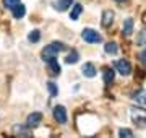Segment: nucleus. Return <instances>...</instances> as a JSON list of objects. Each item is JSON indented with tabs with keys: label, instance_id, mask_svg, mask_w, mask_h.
Instances as JSON below:
<instances>
[{
	"label": "nucleus",
	"instance_id": "nucleus-1",
	"mask_svg": "<svg viewBox=\"0 0 146 138\" xmlns=\"http://www.w3.org/2000/svg\"><path fill=\"white\" fill-rule=\"evenodd\" d=\"M130 117H131V122L138 128H146V111H143L141 107H131Z\"/></svg>",
	"mask_w": 146,
	"mask_h": 138
},
{
	"label": "nucleus",
	"instance_id": "nucleus-2",
	"mask_svg": "<svg viewBox=\"0 0 146 138\" xmlns=\"http://www.w3.org/2000/svg\"><path fill=\"white\" fill-rule=\"evenodd\" d=\"M67 49V46L63 42H50L49 46H46L44 47V50H42V57H47V55H57V54L63 52Z\"/></svg>",
	"mask_w": 146,
	"mask_h": 138
},
{
	"label": "nucleus",
	"instance_id": "nucleus-3",
	"mask_svg": "<svg viewBox=\"0 0 146 138\" xmlns=\"http://www.w3.org/2000/svg\"><path fill=\"white\" fill-rule=\"evenodd\" d=\"M81 37H83L84 42H89V44H98L101 42V34L98 31H94L91 28H84L83 33H81Z\"/></svg>",
	"mask_w": 146,
	"mask_h": 138
},
{
	"label": "nucleus",
	"instance_id": "nucleus-4",
	"mask_svg": "<svg viewBox=\"0 0 146 138\" xmlns=\"http://www.w3.org/2000/svg\"><path fill=\"white\" fill-rule=\"evenodd\" d=\"M42 60L47 64V67H49V72L54 75V76H57V75H60V72H62V68H60V65H58L57 58H55V55H47V57H42Z\"/></svg>",
	"mask_w": 146,
	"mask_h": 138
},
{
	"label": "nucleus",
	"instance_id": "nucleus-5",
	"mask_svg": "<svg viewBox=\"0 0 146 138\" xmlns=\"http://www.w3.org/2000/svg\"><path fill=\"white\" fill-rule=\"evenodd\" d=\"M114 67H115V70H117L122 76H128V75L131 73V65H130L128 60H125V58L117 60V62L114 64Z\"/></svg>",
	"mask_w": 146,
	"mask_h": 138
},
{
	"label": "nucleus",
	"instance_id": "nucleus-6",
	"mask_svg": "<svg viewBox=\"0 0 146 138\" xmlns=\"http://www.w3.org/2000/svg\"><path fill=\"white\" fill-rule=\"evenodd\" d=\"M52 114H54V119H55L58 123H67L68 117H67V111H65L63 106H55L54 111H52Z\"/></svg>",
	"mask_w": 146,
	"mask_h": 138
},
{
	"label": "nucleus",
	"instance_id": "nucleus-7",
	"mask_svg": "<svg viewBox=\"0 0 146 138\" xmlns=\"http://www.w3.org/2000/svg\"><path fill=\"white\" fill-rule=\"evenodd\" d=\"M41 122H42V114L41 112H33V114H29L28 119H26V125L29 128H36Z\"/></svg>",
	"mask_w": 146,
	"mask_h": 138
},
{
	"label": "nucleus",
	"instance_id": "nucleus-8",
	"mask_svg": "<svg viewBox=\"0 0 146 138\" xmlns=\"http://www.w3.org/2000/svg\"><path fill=\"white\" fill-rule=\"evenodd\" d=\"M73 3H75V0H55L52 3V7L57 11H67Z\"/></svg>",
	"mask_w": 146,
	"mask_h": 138
},
{
	"label": "nucleus",
	"instance_id": "nucleus-9",
	"mask_svg": "<svg viewBox=\"0 0 146 138\" xmlns=\"http://www.w3.org/2000/svg\"><path fill=\"white\" fill-rule=\"evenodd\" d=\"M114 16L115 13L112 10H104L102 11V20H101V25L104 28H109L112 23H114Z\"/></svg>",
	"mask_w": 146,
	"mask_h": 138
},
{
	"label": "nucleus",
	"instance_id": "nucleus-10",
	"mask_svg": "<svg viewBox=\"0 0 146 138\" xmlns=\"http://www.w3.org/2000/svg\"><path fill=\"white\" fill-rule=\"evenodd\" d=\"M81 73L86 76V78H94L96 76V67H94L91 62H88V64L83 65V68H81Z\"/></svg>",
	"mask_w": 146,
	"mask_h": 138
},
{
	"label": "nucleus",
	"instance_id": "nucleus-11",
	"mask_svg": "<svg viewBox=\"0 0 146 138\" xmlns=\"http://www.w3.org/2000/svg\"><path fill=\"white\" fill-rule=\"evenodd\" d=\"M11 13H13V18H15V20H21L23 16L26 15V7L20 2V3H18L13 10H11Z\"/></svg>",
	"mask_w": 146,
	"mask_h": 138
},
{
	"label": "nucleus",
	"instance_id": "nucleus-12",
	"mask_svg": "<svg viewBox=\"0 0 146 138\" xmlns=\"http://www.w3.org/2000/svg\"><path fill=\"white\" fill-rule=\"evenodd\" d=\"M102 75H104V83H106V85H110V83L114 81L115 72L112 68H109V67H106V68L102 70Z\"/></svg>",
	"mask_w": 146,
	"mask_h": 138
},
{
	"label": "nucleus",
	"instance_id": "nucleus-13",
	"mask_svg": "<svg viewBox=\"0 0 146 138\" xmlns=\"http://www.w3.org/2000/svg\"><path fill=\"white\" fill-rule=\"evenodd\" d=\"M81 11H83V7L80 5V3H73L72 7V11H70V18H72L73 21H76L81 15Z\"/></svg>",
	"mask_w": 146,
	"mask_h": 138
},
{
	"label": "nucleus",
	"instance_id": "nucleus-14",
	"mask_svg": "<svg viewBox=\"0 0 146 138\" xmlns=\"http://www.w3.org/2000/svg\"><path fill=\"white\" fill-rule=\"evenodd\" d=\"M131 33H133V20L131 18H127L125 23H123V36L130 37Z\"/></svg>",
	"mask_w": 146,
	"mask_h": 138
},
{
	"label": "nucleus",
	"instance_id": "nucleus-15",
	"mask_svg": "<svg viewBox=\"0 0 146 138\" xmlns=\"http://www.w3.org/2000/svg\"><path fill=\"white\" fill-rule=\"evenodd\" d=\"M104 50H106V54H109V55H115V54L119 52V47H117L115 42H107L104 46Z\"/></svg>",
	"mask_w": 146,
	"mask_h": 138
},
{
	"label": "nucleus",
	"instance_id": "nucleus-16",
	"mask_svg": "<svg viewBox=\"0 0 146 138\" xmlns=\"http://www.w3.org/2000/svg\"><path fill=\"white\" fill-rule=\"evenodd\" d=\"M39 39H41V31H39V29H33V31L28 34V41H29V42H39Z\"/></svg>",
	"mask_w": 146,
	"mask_h": 138
},
{
	"label": "nucleus",
	"instance_id": "nucleus-17",
	"mask_svg": "<svg viewBox=\"0 0 146 138\" xmlns=\"http://www.w3.org/2000/svg\"><path fill=\"white\" fill-rule=\"evenodd\" d=\"M13 132L20 133L23 137H28V135H29V127H28V125H25V127H23V125H15V127H13Z\"/></svg>",
	"mask_w": 146,
	"mask_h": 138
},
{
	"label": "nucleus",
	"instance_id": "nucleus-18",
	"mask_svg": "<svg viewBox=\"0 0 146 138\" xmlns=\"http://www.w3.org/2000/svg\"><path fill=\"white\" fill-rule=\"evenodd\" d=\"M78 58H80L78 52H76V50H72V52L67 55L65 62H67V64H76V62H78Z\"/></svg>",
	"mask_w": 146,
	"mask_h": 138
},
{
	"label": "nucleus",
	"instance_id": "nucleus-19",
	"mask_svg": "<svg viewBox=\"0 0 146 138\" xmlns=\"http://www.w3.org/2000/svg\"><path fill=\"white\" fill-rule=\"evenodd\" d=\"M47 90H49V93H50L52 98H55V96L58 94V88H57V85H55L54 81H49V83H47Z\"/></svg>",
	"mask_w": 146,
	"mask_h": 138
},
{
	"label": "nucleus",
	"instance_id": "nucleus-20",
	"mask_svg": "<svg viewBox=\"0 0 146 138\" xmlns=\"http://www.w3.org/2000/svg\"><path fill=\"white\" fill-rule=\"evenodd\" d=\"M18 3H20V0H3V7L8 10H13Z\"/></svg>",
	"mask_w": 146,
	"mask_h": 138
},
{
	"label": "nucleus",
	"instance_id": "nucleus-21",
	"mask_svg": "<svg viewBox=\"0 0 146 138\" xmlns=\"http://www.w3.org/2000/svg\"><path fill=\"white\" fill-rule=\"evenodd\" d=\"M136 44H138V46H145V44H146V29L140 31V34H138V39H136Z\"/></svg>",
	"mask_w": 146,
	"mask_h": 138
},
{
	"label": "nucleus",
	"instance_id": "nucleus-22",
	"mask_svg": "<svg viewBox=\"0 0 146 138\" xmlns=\"http://www.w3.org/2000/svg\"><path fill=\"white\" fill-rule=\"evenodd\" d=\"M145 98H146V93H145V91H140L138 94L133 96V99H135L136 102H140V104H141V102H145V104H146V99H145Z\"/></svg>",
	"mask_w": 146,
	"mask_h": 138
},
{
	"label": "nucleus",
	"instance_id": "nucleus-23",
	"mask_svg": "<svg viewBox=\"0 0 146 138\" xmlns=\"http://www.w3.org/2000/svg\"><path fill=\"white\" fill-rule=\"evenodd\" d=\"M119 135H120V137H125V138H131V137H133V132H131L130 128H120Z\"/></svg>",
	"mask_w": 146,
	"mask_h": 138
},
{
	"label": "nucleus",
	"instance_id": "nucleus-24",
	"mask_svg": "<svg viewBox=\"0 0 146 138\" xmlns=\"http://www.w3.org/2000/svg\"><path fill=\"white\" fill-rule=\"evenodd\" d=\"M140 58H141V62H143V64L146 65V49H145V50H143V52L140 54Z\"/></svg>",
	"mask_w": 146,
	"mask_h": 138
},
{
	"label": "nucleus",
	"instance_id": "nucleus-25",
	"mask_svg": "<svg viewBox=\"0 0 146 138\" xmlns=\"http://www.w3.org/2000/svg\"><path fill=\"white\" fill-rule=\"evenodd\" d=\"M115 2H123V0H115Z\"/></svg>",
	"mask_w": 146,
	"mask_h": 138
}]
</instances>
